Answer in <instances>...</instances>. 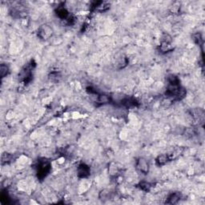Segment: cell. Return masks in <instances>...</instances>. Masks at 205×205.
<instances>
[{
    "label": "cell",
    "mask_w": 205,
    "mask_h": 205,
    "mask_svg": "<svg viewBox=\"0 0 205 205\" xmlns=\"http://www.w3.org/2000/svg\"><path fill=\"white\" fill-rule=\"evenodd\" d=\"M170 159L169 155L167 154H163L157 157L156 159V163L159 166H163L167 163V161Z\"/></svg>",
    "instance_id": "obj_3"
},
{
    "label": "cell",
    "mask_w": 205,
    "mask_h": 205,
    "mask_svg": "<svg viewBox=\"0 0 205 205\" xmlns=\"http://www.w3.org/2000/svg\"><path fill=\"white\" fill-rule=\"evenodd\" d=\"M180 199V195L179 194V193L175 192L168 197L167 203H170V204H175V203H178Z\"/></svg>",
    "instance_id": "obj_4"
},
{
    "label": "cell",
    "mask_w": 205,
    "mask_h": 205,
    "mask_svg": "<svg viewBox=\"0 0 205 205\" xmlns=\"http://www.w3.org/2000/svg\"><path fill=\"white\" fill-rule=\"evenodd\" d=\"M140 188L142 189V190L145 191V192L149 191L151 188V184H149L148 182H146V181H142V182L140 183Z\"/></svg>",
    "instance_id": "obj_6"
},
{
    "label": "cell",
    "mask_w": 205,
    "mask_h": 205,
    "mask_svg": "<svg viewBox=\"0 0 205 205\" xmlns=\"http://www.w3.org/2000/svg\"><path fill=\"white\" fill-rule=\"evenodd\" d=\"M137 169L143 174H147L149 172V163L144 158H140L136 163Z\"/></svg>",
    "instance_id": "obj_1"
},
{
    "label": "cell",
    "mask_w": 205,
    "mask_h": 205,
    "mask_svg": "<svg viewBox=\"0 0 205 205\" xmlns=\"http://www.w3.org/2000/svg\"><path fill=\"white\" fill-rule=\"evenodd\" d=\"M9 73V67L6 66V65L3 64L2 63L1 65V67H0V75H1V77L4 78L5 76H7V74Z\"/></svg>",
    "instance_id": "obj_5"
},
{
    "label": "cell",
    "mask_w": 205,
    "mask_h": 205,
    "mask_svg": "<svg viewBox=\"0 0 205 205\" xmlns=\"http://www.w3.org/2000/svg\"><path fill=\"white\" fill-rule=\"evenodd\" d=\"M78 175L81 178H86L90 175V168L88 165L82 163L78 167Z\"/></svg>",
    "instance_id": "obj_2"
}]
</instances>
